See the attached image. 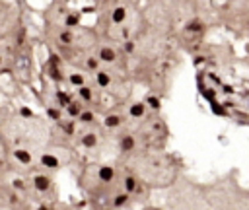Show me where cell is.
<instances>
[{
	"instance_id": "6da1fadb",
	"label": "cell",
	"mask_w": 249,
	"mask_h": 210,
	"mask_svg": "<svg viewBox=\"0 0 249 210\" xmlns=\"http://www.w3.org/2000/svg\"><path fill=\"white\" fill-rule=\"evenodd\" d=\"M136 146V138L132 134H123L119 138V150L123 152V154H130L132 150H134Z\"/></svg>"
},
{
	"instance_id": "7a4b0ae2",
	"label": "cell",
	"mask_w": 249,
	"mask_h": 210,
	"mask_svg": "<svg viewBox=\"0 0 249 210\" xmlns=\"http://www.w3.org/2000/svg\"><path fill=\"white\" fill-rule=\"evenodd\" d=\"M125 123V117L123 115H119V113H111V115H107V117L103 119V127L105 129H119L121 125Z\"/></svg>"
},
{
	"instance_id": "3957f363",
	"label": "cell",
	"mask_w": 249,
	"mask_h": 210,
	"mask_svg": "<svg viewBox=\"0 0 249 210\" xmlns=\"http://www.w3.org/2000/svg\"><path fill=\"white\" fill-rule=\"evenodd\" d=\"M97 179L101 183H113L115 181V169L111 165H101L97 169Z\"/></svg>"
},
{
	"instance_id": "277c9868",
	"label": "cell",
	"mask_w": 249,
	"mask_h": 210,
	"mask_svg": "<svg viewBox=\"0 0 249 210\" xmlns=\"http://www.w3.org/2000/svg\"><path fill=\"white\" fill-rule=\"evenodd\" d=\"M97 59L101 60V62H107V64H111V62L117 60V51L111 49V47H101L99 52H97Z\"/></svg>"
},
{
	"instance_id": "5b68a950",
	"label": "cell",
	"mask_w": 249,
	"mask_h": 210,
	"mask_svg": "<svg viewBox=\"0 0 249 210\" xmlns=\"http://www.w3.org/2000/svg\"><path fill=\"white\" fill-rule=\"evenodd\" d=\"M93 78H95V84H97L99 88H109L111 86V76H109V72H105V70L93 72Z\"/></svg>"
},
{
	"instance_id": "8992f818",
	"label": "cell",
	"mask_w": 249,
	"mask_h": 210,
	"mask_svg": "<svg viewBox=\"0 0 249 210\" xmlns=\"http://www.w3.org/2000/svg\"><path fill=\"white\" fill-rule=\"evenodd\" d=\"M41 165L43 167H51V169H55V167H59L60 164H59V158H57L55 154H43L41 156Z\"/></svg>"
},
{
	"instance_id": "52a82bcc",
	"label": "cell",
	"mask_w": 249,
	"mask_h": 210,
	"mask_svg": "<svg viewBox=\"0 0 249 210\" xmlns=\"http://www.w3.org/2000/svg\"><path fill=\"white\" fill-rule=\"evenodd\" d=\"M33 183H35L37 191H47V189L51 187V179L47 175H35L33 177Z\"/></svg>"
},
{
	"instance_id": "ba28073f",
	"label": "cell",
	"mask_w": 249,
	"mask_h": 210,
	"mask_svg": "<svg viewBox=\"0 0 249 210\" xmlns=\"http://www.w3.org/2000/svg\"><path fill=\"white\" fill-rule=\"evenodd\" d=\"M138 189V179H136L134 175H126L125 177V193H129V195H132V193Z\"/></svg>"
},
{
	"instance_id": "9c48e42d",
	"label": "cell",
	"mask_w": 249,
	"mask_h": 210,
	"mask_svg": "<svg viewBox=\"0 0 249 210\" xmlns=\"http://www.w3.org/2000/svg\"><path fill=\"white\" fill-rule=\"evenodd\" d=\"M97 142H99V136L95 134V132L82 134V144L86 146V148H93V146H97Z\"/></svg>"
},
{
	"instance_id": "30bf717a",
	"label": "cell",
	"mask_w": 249,
	"mask_h": 210,
	"mask_svg": "<svg viewBox=\"0 0 249 210\" xmlns=\"http://www.w3.org/2000/svg\"><path fill=\"white\" fill-rule=\"evenodd\" d=\"M78 96H80V99H82V101H86V103H92L93 101V90L90 86L78 88Z\"/></svg>"
},
{
	"instance_id": "8fae6325",
	"label": "cell",
	"mask_w": 249,
	"mask_h": 210,
	"mask_svg": "<svg viewBox=\"0 0 249 210\" xmlns=\"http://www.w3.org/2000/svg\"><path fill=\"white\" fill-rule=\"evenodd\" d=\"M82 111H84V105L80 101H70V105H66V113L70 117H78Z\"/></svg>"
},
{
	"instance_id": "7c38bea8",
	"label": "cell",
	"mask_w": 249,
	"mask_h": 210,
	"mask_svg": "<svg viewBox=\"0 0 249 210\" xmlns=\"http://www.w3.org/2000/svg\"><path fill=\"white\" fill-rule=\"evenodd\" d=\"M14 158L20 161V164H31V154L27 150H14Z\"/></svg>"
},
{
	"instance_id": "4fadbf2b",
	"label": "cell",
	"mask_w": 249,
	"mask_h": 210,
	"mask_svg": "<svg viewBox=\"0 0 249 210\" xmlns=\"http://www.w3.org/2000/svg\"><path fill=\"white\" fill-rule=\"evenodd\" d=\"M129 113H130V117L140 119V117H144V113H146V105H144V103H134V105L129 109Z\"/></svg>"
},
{
	"instance_id": "5bb4252c",
	"label": "cell",
	"mask_w": 249,
	"mask_h": 210,
	"mask_svg": "<svg viewBox=\"0 0 249 210\" xmlns=\"http://www.w3.org/2000/svg\"><path fill=\"white\" fill-rule=\"evenodd\" d=\"M68 82L76 88H82V86H86V76L84 74H70L68 76Z\"/></svg>"
},
{
	"instance_id": "9a60e30c",
	"label": "cell",
	"mask_w": 249,
	"mask_h": 210,
	"mask_svg": "<svg viewBox=\"0 0 249 210\" xmlns=\"http://www.w3.org/2000/svg\"><path fill=\"white\" fill-rule=\"evenodd\" d=\"M125 16H126V10L125 8H115L113 14H111V20H113L115 24H121L125 20Z\"/></svg>"
},
{
	"instance_id": "2e32d148",
	"label": "cell",
	"mask_w": 249,
	"mask_h": 210,
	"mask_svg": "<svg viewBox=\"0 0 249 210\" xmlns=\"http://www.w3.org/2000/svg\"><path fill=\"white\" fill-rule=\"evenodd\" d=\"M78 119H80L82 123H93V121H95V115H93V111H90V109H84V111L78 115Z\"/></svg>"
},
{
	"instance_id": "e0dca14e",
	"label": "cell",
	"mask_w": 249,
	"mask_h": 210,
	"mask_svg": "<svg viewBox=\"0 0 249 210\" xmlns=\"http://www.w3.org/2000/svg\"><path fill=\"white\" fill-rule=\"evenodd\" d=\"M59 41H60L62 45H72L74 37H72V33H70V31H62V33H60V37H59Z\"/></svg>"
},
{
	"instance_id": "ac0fdd59",
	"label": "cell",
	"mask_w": 249,
	"mask_h": 210,
	"mask_svg": "<svg viewBox=\"0 0 249 210\" xmlns=\"http://www.w3.org/2000/svg\"><path fill=\"white\" fill-rule=\"evenodd\" d=\"M78 22H80V18H78V16H68L66 18V27H74V25H78Z\"/></svg>"
},
{
	"instance_id": "d6986e66",
	"label": "cell",
	"mask_w": 249,
	"mask_h": 210,
	"mask_svg": "<svg viewBox=\"0 0 249 210\" xmlns=\"http://www.w3.org/2000/svg\"><path fill=\"white\" fill-rule=\"evenodd\" d=\"M146 103H150V107H152V109H158V107H160V101H158L156 97H148V99H146Z\"/></svg>"
},
{
	"instance_id": "ffe728a7",
	"label": "cell",
	"mask_w": 249,
	"mask_h": 210,
	"mask_svg": "<svg viewBox=\"0 0 249 210\" xmlns=\"http://www.w3.org/2000/svg\"><path fill=\"white\" fill-rule=\"evenodd\" d=\"M189 29L191 31H200V29H203V25H200V22H191L189 24Z\"/></svg>"
},
{
	"instance_id": "44dd1931",
	"label": "cell",
	"mask_w": 249,
	"mask_h": 210,
	"mask_svg": "<svg viewBox=\"0 0 249 210\" xmlns=\"http://www.w3.org/2000/svg\"><path fill=\"white\" fill-rule=\"evenodd\" d=\"M39 210H49V208H47V206H41V208H39Z\"/></svg>"
},
{
	"instance_id": "7402d4cb",
	"label": "cell",
	"mask_w": 249,
	"mask_h": 210,
	"mask_svg": "<svg viewBox=\"0 0 249 210\" xmlns=\"http://www.w3.org/2000/svg\"><path fill=\"white\" fill-rule=\"evenodd\" d=\"M0 64H2V56H0Z\"/></svg>"
}]
</instances>
